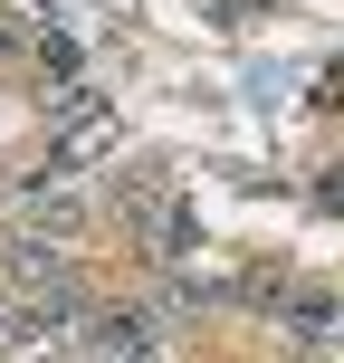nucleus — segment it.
<instances>
[{"mask_svg":"<svg viewBox=\"0 0 344 363\" xmlns=\"http://www.w3.org/2000/svg\"><path fill=\"white\" fill-rule=\"evenodd\" d=\"M10 315H19V306H10V296H0V345H10Z\"/></svg>","mask_w":344,"mask_h":363,"instance_id":"2","label":"nucleus"},{"mask_svg":"<svg viewBox=\"0 0 344 363\" xmlns=\"http://www.w3.org/2000/svg\"><path fill=\"white\" fill-rule=\"evenodd\" d=\"M77 335L106 354H153V345H172V306H87Z\"/></svg>","mask_w":344,"mask_h":363,"instance_id":"1","label":"nucleus"}]
</instances>
